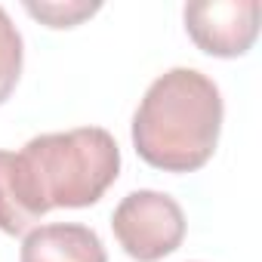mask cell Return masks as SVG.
<instances>
[{"instance_id": "1", "label": "cell", "mask_w": 262, "mask_h": 262, "mask_svg": "<svg viewBox=\"0 0 262 262\" xmlns=\"http://www.w3.org/2000/svg\"><path fill=\"white\" fill-rule=\"evenodd\" d=\"M222 93L198 68L164 71L133 114L136 155L164 173H194L210 164L222 133Z\"/></svg>"}, {"instance_id": "2", "label": "cell", "mask_w": 262, "mask_h": 262, "mask_svg": "<svg viewBox=\"0 0 262 262\" xmlns=\"http://www.w3.org/2000/svg\"><path fill=\"white\" fill-rule=\"evenodd\" d=\"M19 155L50 210L93 207L120 176L117 139L102 126L34 136Z\"/></svg>"}, {"instance_id": "3", "label": "cell", "mask_w": 262, "mask_h": 262, "mask_svg": "<svg viewBox=\"0 0 262 262\" xmlns=\"http://www.w3.org/2000/svg\"><path fill=\"white\" fill-rule=\"evenodd\" d=\"M111 231L136 262H161L185 241V213L176 198L151 188L129 191L111 213Z\"/></svg>"}, {"instance_id": "4", "label": "cell", "mask_w": 262, "mask_h": 262, "mask_svg": "<svg viewBox=\"0 0 262 262\" xmlns=\"http://www.w3.org/2000/svg\"><path fill=\"white\" fill-rule=\"evenodd\" d=\"M185 31L194 47L216 59L244 56L256 37L262 22L259 0H194L182 10Z\"/></svg>"}, {"instance_id": "5", "label": "cell", "mask_w": 262, "mask_h": 262, "mask_svg": "<svg viewBox=\"0 0 262 262\" xmlns=\"http://www.w3.org/2000/svg\"><path fill=\"white\" fill-rule=\"evenodd\" d=\"M19 262H108V253L93 228L77 222H53L25 234Z\"/></svg>"}, {"instance_id": "6", "label": "cell", "mask_w": 262, "mask_h": 262, "mask_svg": "<svg viewBox=\"0 0 262 262\" xmlns=\"http://www.w3.org/2000/svg\"><path fill=\"white\" fill-rule=\"evenodd\" d=\"M50 207L37 194L31 173L16 151H0V231L28 234Z\"/></svg>"}, {"instance_id": "7", "label": "cell", "mask_w": 262, "mask_h": 262, "mask_svg": "<svg viewBox=\"0 0 262 262\" xmlns=\"http://www.w3.org/2000/svg\"><path fill=\"white\" fill-rule=\"evenodd\" d=\"M22 59H25L22 34L13 25L10 13L0 7V105L13 96V90L22 77Z\"/></svg>"}, {"instance_id": "8", "label": "cell", "mask_w": 262, "mask_h": 262, "mask_svg": "<svg viewBox=\"0 0 262 262\" xmlns=\"http://www.w3.org/2000/svg\"><path fill=\"white\" fill-rule=\"evenodd\" d=\"M102 7L99 4H80V0H65V4H59V0H28L25 4V13L37 22H43L47 28H77L80 22L93 19Z\"/></svg>"}]
</instances>
